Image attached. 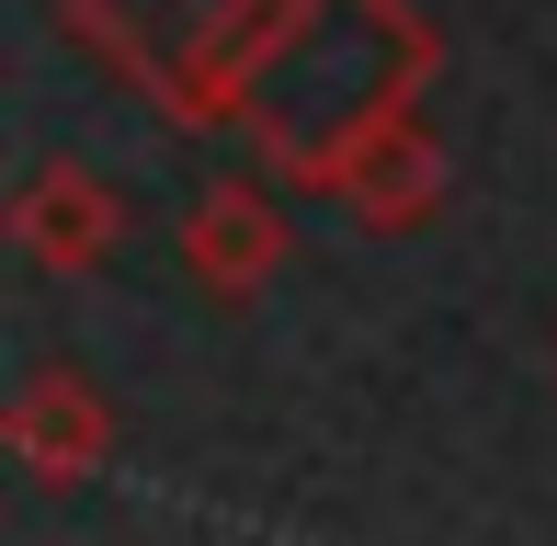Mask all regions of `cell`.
<instances>
[{
  "mask_svg": "<svg viewBox=\"0 0 557 546\" xmlns=\"http://www.w3.org/2000/svg\"><path fill=\"white\" fill-rule=\"evenodd\" d=\"M114 239H125V194L91 160H35V171H23L12 251L35 273H91V262H114Z\"/></svg>",
  "mask_w": 557,
  "mask_h": 546,
  "instance_id": "obj_4",
  "label": "cell"
},
{
  "mask_svg": "<svg viewBox=\"0 0 557 546\" xmlns=\"http://www.w3.org/2000/svg\"><path fill=\"white\" fill-rule=\"evenodd\" d=\"M0 444L23 456V479H91V467L114 456V410L103 387L81 376V364H35V376L12 387V410H0Z\"/></svg>",
  "mask_w": 557,
  "mask_h": 546,
  "instance_id": "obj_5",
  "label": "cell"
},
{
  "mask_svg": "<svg viewBox=\"0 0 557 546\" xmlns=\"http://www.w3.org/2000/svg\"><path fill=\"white\" fill-rule=\"evenodd\" d=\"M331 206L352 216V228H375V239L433 228V206H444V148H433V126H421V114H387V126L331 171Z\"/></svg>",
  "mask_w": 557,
  "mask_h": 546,
  "instance_id": "obj_6",
  "label": "cell"
},
{
  "mask_svg": "<svg viewBox=\"0 0 557 546\" xmlns=\"http://www.w3.org/2000/svg\"><path fill=\"white\" fill-rule=\"evenodd\" d=\"M285 251H296V228H285V194L273 183H206L183 206V273L216 296V308H239V296H262L273 273H285Z\"/></svg>",
  "mask_w": 557,
  "mask_h": 546,
  "instance_id": "obj_3",
  "label": "cell"
},
{
  "mask_svg": "<svg viewBox=\"0 0 557 546\" xmlns=\"http://www.w3.org/2000/svg\"><path fill=\"white\" fill-rule=\"evenodd\" d=\"M308 12L319 0H69V35L103 46L171 126H250Z\"/></svg>",
  "mask_w": 557,
  "mask_h": 546,
  "instance_id": "obj_2",
  "label": "cell"
},
{
  "mask_svg": "<svg viewBox=\"0 0 557 546\" xmlns=\"http://www.w3.org/2000/svg\"><path fill=\"white\" fill-rule=\"evenodd\" d=\"M433 23L410 12V0H319L308 35L273 58L262 103H250V137H262L273 183H319L331 194V171L364 148L387 114L421 103V80H433Z\"/></svg>",
  "mask_w": 557,
  "mask_h": 546,
  "instance_id": "obj_1",
  "label": "cell"
}]
</instances>
